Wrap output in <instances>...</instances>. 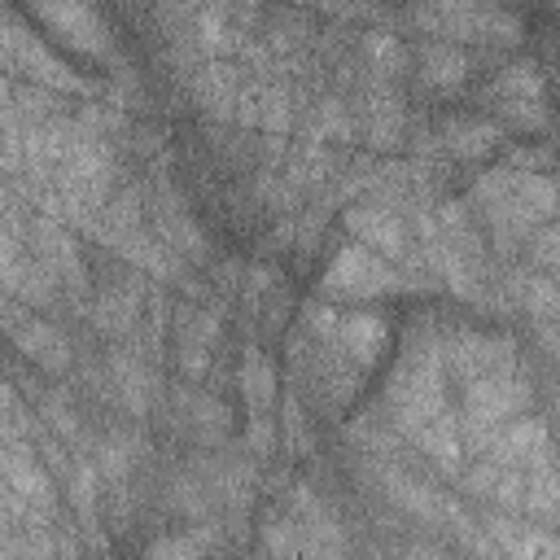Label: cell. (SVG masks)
I'll use <instances>...</instances> for the list:
<instances>
[{
    "mask_svg": "<svg viewBox=\"0 0 560 560\" xmlns=\"http://www.w3.org/2000/svg\"><path fill=\"white\" fill-rule=\"evenodd\" d=\"M9 44H13V52H18L26 66H35V74H39V79H48V83H61V88H74V83H79V79H74V74H70V70H66L57 57H48V52H44V44H39V39H26L18 26H13Z\"/></svg>",
    "mask_w": 560,
    "mask_h": 560,
    "instance_id": "cell-17",
    "label": "cell"
},
{
    "mask_svg": "<svg viewBox=\"0 0 560 560\" xmlns=\"http://www.w3.org/2000/svg\"><path fill=\"white\" fill-rule=\"evenodd\" d=\"M346 228L354 236H363L372 245V254H389V258L407 254V232L394 219V210H385V206H354V210H346Z\"/></svg>",
    "mask_w": 560,
    "mask_h": 560,
    "instance_id": "cell-8",
    "label": "cell"
},
{
    "mask_svg": "<svg viewBox=\"0 0 560 560\" xmlns=\"http://www.w3.org/2000/svg\"><path fill=\"white\" fill-rule=\"evenodd\" d=\"M468 490H477L481 499H494V503H503L512 512H525V472L521 468L486 459V464H477L468 472Z\"/></svg>",
    "mask_w": 560,
    "mask_h": 560,
    "instance_id": "cell-9",
    "label": "cell"
},
{
    "mask_svg": "<svg viewBox=\"0 0 560 560\" xmlns=\"http://www.w3.org/2000/svg\"><path fill=\"white\" fill-rule=\"evenodd\" d=\"M13 332H18V346L31 354V359H39L44 368H66L70 363V350H66V341H61V332L57 328H48V324H39V319H26V324H13Z\"/></svg>",
    "mask_w": 560,
    "mask_h": 560,
    "instance_id": "cell-12",
    "label": "cell"
},
{
    "mask_svg": "<svg viewBox=\"0 0 560 560\" xmlns=\"http://www.w3.org/2000/svg\"><path fill=\"white\" fill-rule=\"evenodd\" d=\"M499 144V127L486 118H455L446 127V149L459 158H486Z\"/></svg>",
    "mask_w": 560,
    "mask_h": 560,
    "instance_id": "cell-13",
    "label": "cell"
},
{
    "mask_svg": "<svg viewBox=\"0 0 560 560\" xmlns=\"http://www.w3.org/2000/svg\"><path fill=\"white\" fill-rule=\"evenodd\" d=\"M477 197L499 232H525L529 223L547 219L556 210V184L547 175L529 171H494L477 184Z\"/></svg>",
    "mask_w": 560,
    "mask_h": 560,
    "instance_id": "cell-1",
    "label": "cell"
},
{
    "mask_svg": "<svg viewBox=\"0 0 560 560\" xmlns=\"http://www.w3.org/2000/svg\"><path fill=\"white\" fill-rule=\"evenodd\" d=\"M494 92H499L503 105H534V101H542V74H538L534 61H516L499 74Z\"/></svg>",
    "mask_w": 560,
    "mask_h": 560,
    "instance_id": "cell-15",
    "label": "cell"
},
{
    "mask_svg": "<svg viewBox=\"0 0 560 560\" xmlns=\"http://www.w3.org/2000/svg\"><path fill=\"white\" fill-rule=\"evenodd\" d=\"M346 354H354L359 363H372L376 350L385 346V324L376 315H337L332 332H328Z\"/></svg>",
    "mask_w": 560,
    "mask_h": 560,
    "instance_id": "cell-10",
    "label": "cell"
},
{
    "mask_svg": "<svg viewBox=\"0 0 560 560\" xmlns=\"http://www.w3.org/2000/svg\"><path fill=\"white\" fill-rule=\"evenodd\" d=\"M39 18L52 22L61 31V39H70L79 48H92V52L101 48V18L88 4H48V9H39Z\"/></svg>",
    "mask_w": 560,
    "mask_h": 560,
    "instance_id": "cell-11",
    "label": "cell"
},
{
    "mask_svg": "<svg viewBox=\"0 0 560 560\" xmlns=\"http://www.w3.org/2000/svg\"><path fill=\"white\" fill-rule=\"evenodd\" d=\"M127 451H131V446H127L122 438H114V442L105 446V459H101V464H105V472H127V464H131V455H127Z\"/></svg>",
    "mask_w": 560,
    "mask_h": 560,
    "instance_id": "cell-28",
    "label": "cell"
},
{
    "mask_svg": "<svg viewBox=\"0 0 560 560\" xmlns=\"http://www.w3.org/2000/svg\"><path fill=\"white\" fill-rule=\"evenodd\" d=\"M210 542V529H192V534H171L162 542L149 547V560H201Z\"/></svg>",
    "mask_w": 560,
    "mask_h": 560,
    "instance_id": "cell-20",
    "label": "cell"
},
{
    "mask_svg": "<svg viewBox=\"0 0 560 560\" xmlns=\"http://www.w3.org/2000/svg\"><path fill=\"white\" fill-rule=\"evenodd\" d=\"M131 298L127 293H109V298H101V324H109V328H122L127 319H131Z\"/></svg>",
    "mask_w": 560,
    "mask_h": 560,
    "instance_id": "cell-25",
    "label": "cell"
},
{
    "mask_svg": "<svg viewBox=\"0 0 560 560\" xmlns=\"http://www.w3.org/2000/svg\"><path fill=\"white\" fill-rule=\"evenodd\" d=\"M442 468H455L459 464V433H455V420H451V411L446 416H438L433 424H424L420 433H411Z\"/></svg>",
    "mask_w": 560,
    "mask_h": 560,
    "instance_id": "cell-18",
    "label": "cell"
},
{
    "mask_svg": "<svg viewBox=\"0 0 560 560\" xmlns=\"http://www.w3.org/2000/svg\"><path fill=\"white\" fill-rule=\"evenodd\" d=\"M490 455L494 464H508V468H521V472H534V468H551V433L542 420H516V424H503L490 442Z\"/></svg>",
    "mask_w": 560,
    "mask_h": 560,
    "instance_id": "cell-4",
    "label": "cell"
},
{
    "mask_svg": "<svg viewBox=\"0 0 560 560\" xmlns=\"http://www.w3.org/2000/svg\"><path fill=\"white\" fill-rule=\"evenodd\" d=\"M464 70H468V61H464V52H459L455 44H429V48L420 52V74H424L429 83H438V88L459 83Z\"/></svg>",
    "mask_w": 560,
    "mask_h": 560,
    "instance_id": "cell-16",
    "label": "cell"
},
{
    "mask_svg": "<svg viewBox=\"0 0 560 560\" xmlns=\"http://www.w3.org/2000/svg\"><path fill=\"white\" fill-rule=\"evenodd\" d=\"M197 96L206 101V105H228V96H232V79L223 74V66H206L201 74H197Z\"/></svg>",
    "mask_w": 560,
    "mask_h": 560,
    "instance_id": "cell-24",
    "label": "cell"
},
{
    "mask_svg": "<svg viewBox=\"0 0 560 560\" xmlns=\"http://www.w3.org/2000/svg\"><path fill=\"white\" fill-rule=\"evenodd\" d=\"M368 114H372V122H368V127H372V140H376V144H389V140L398 136V122H402L398 101L376 92V96H372V105H368Z\"/></svg>",
    "mask_w": 560,
    "mask_h": 560,
    "instance_id": "cell-22",
    "label": "cell"
},
{
    "mask_svg": "<svg viewBox=\"0 0 560 560\" xmlns=\"http://www.w3.org/2000/svg\"><path fill=\"white\" fill-rule=\"evenodd\" d=\"M534 258H538L542 267L560 271V228H547V232H538V241H534Z\"/></svg>",
    "mask_w": 560,
    "mask_h": 560,
    "instance_id": "cell-26",
    "label": "cell"
},
{
    "mask_svg": "<svg viewBox=\"0 0 560 560\" xmlns=\"http://www.w3.org/2000/svg\"><path fill=\"white\" fill-rule=\"evenodd\" d=\"M529 402V381H521L516 372H494V376H481L464 389V424L472 429V438L486 446L508 416L525 411Z\"/></svg>",
    "mask_w": 560,
    "mask_h": 560,
    "instance_id": "cell-2",
    "label": "cell"
},
{
    "mask_svg": "<svg viewBox=\"0 0 560 560\" xmlns=\"http://www.w3.org/2000/svg\"><path fill=\"white\" fill-rule=\"evenodd\" d=\"M52 556V542L39 525H31L26 534H9L4 542V560H48Z\"/></svg>",
    "mask_w": 560,
    "mask_h": 560,
    "instance_id": "cell-23",
    "label": "cell"
},
{
    "mask_svg": "<svg viewBox=\"0 0 560 560\" xmlns=\"http://www.w3.org/2000/svg\"><path fill=\"white\" fill-rule=\"evenodd\" d=\"M486 534L494 538V547L508 560H560V538L551 529H538V525H525L512 516H490Z\"/></svg>",
    "mask_w": 560,
    "mask_h": 560,
    "instance_id": "cell-7",
    "label": "cell"
},
{
    "mask_svg": "<svg viewBox=\"0 0 560 560\" xmlns=\"http://www.w3.org/2000/svg\"><path fill=\"white\" fill-rule=\"evenodd\" d=\"M389 289H398V271L363 245H341L324 271V293L337 298H376Z\"/></svg>",
    "mask_w": 560,
    "mask_h": 560,
    "instance_id": "cell-3",
    "label": "cell"
},
{
    "mask_svg": "<svg viewBox=\"0 0 560 560\" xmlns=\"http://www.w3.org/2000/svg\"><path fill=\"white\" fill-rule=\"evenodd\" d=\"M258 118H262L271 131H276V127H284V122H289V96L271 88V92L262 96V114H258Z\"/></svg>",
    "mask_w": 560,
    "mask_h": 560,
    "instance_id": "cell-27",
    "label": "cell"
},
{
    "mask_svg": "<svg viewBox=\"0 0 560 560\" xmlns=\"http://www.w3.org/2000/svg\"><path fill=\"white\" fill-rule=\"evenodd\" d=\"M446 359H451V368L472 385V381H481V376L512 372V341H508V337H490V332H459V337L446 346Z\"/></svg>",
    "mask_w": 560,
    "mask_h": 560,
    "instance_id": "cell-6",
    "label": "cell"
},
{
    "mask_svg": "<svg viewBox=\"0 0 560 560\" xmlns=\"http://www.w3.org/2000/svg\"><path fill=\"white\" fill-rule=\"evenodd\" d=\"M516 293L529 315H560V284L547 276H516Z\"/></svg>",
    "mask_w": 560,
    "mask_h": 560,
    "instance_id": "cell-19",
    "label": "cell"
},
{
    "mask_svg": "<svg viewBox=\"0 0 560 560\" xmlns=\"http://www.w3.org/2000/svg\"><path fill=\"white\" fill-rule=\"evenodd\" d=\"M525 512L542 516V521H560V472H556V464L525 472Z\"/></svg>",
    "mask_w": 560,
    "mask_h": 560,
    "instance_id": "cell-14",
    "label": "cell"
},
{
    "mask_svg": "<svg viewBox=\"0 0 560 560\" xmlns=\"http://www.w3.org/2000/svg\"><path fill=\"white\" fill-rule=\"evenodd\" d=\"M48 503H52V486H48L44 468L26 451L9 446V455H4V512L35 521V512H48Z\"/></svg>",
    "mask_w": 560,
    "mask_h": 560,
    "instance_id": "cell-5",
    "label": "cell"
},
{
    "mask_svg": "<svg viewBox=\"0 0 560 560\" xmlns=\"http://www.w3.org/2000/svg\"><path fill=\"white\" fill-rule=\"evenodd\" d=\"M241 389L249 398V407H267L271 402V363L258 359V354H245V368H241Z\"/></svg>",
    "mask_w": 560,
    "mask_h": 560,
    "instance_id": "cell-21",
    "label": "cell"
},
{
    "mask_svg": "<svg viewBox=\"0 0 560 560\" xmlns=\"http://www.w3.org/2000/svg\"><path fill=\"white\" fill-rule=\"evenodd\" d=\"M411 560H446V556H438V551H411Z\"/></svg>",
    "mask_w": 560,
    "mask_h": 560,
    "instance_id": "cell-29",
    "label": "cell"
}]
</instances>
